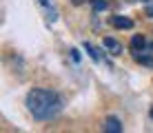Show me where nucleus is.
Returning <instances> with one entry per match:
<instances>
[{"mask_svg": "<svg viewBox=\"0 0 153 133\" xmlns=\"http://www.w3.org/2000/svg\"><path fill=\"white\" fill-rule=\"evenodd\" d=\"M27 104L31 118H36L38 122H49L60 115L62 111V98L60 93H56L53 89H45V87H36L27 93Z\"/></svg>", "mask_w": 153, "mask_h": 133, "instance_id": "1", "label": "nucleus"}, {"mask_svg": "<svg viewBox=\"0 0 153 133\" xmlns=\"http://www.w3.org/2000/svg\"><path fill=\"white\" fill-rule=\"evenodd\" d=\"M102 131H107V133H122L124 126H122V122H120V118L109 115V118L104 120V124H102Z\"/></svg>", "mask_w": 153, "mask_h": 133, "instance_id": "2", "label": "nucleus"}, {"mask_svg": "<svg viewBox=\"0 0 153 133\" xmlns=\"http://www.w3.org/2000/svg\"><path fill=\"white\" fill-rule=\"evenodd\" d=\"M102 47H104V51L111 53V56H120V53H122V45H120L118 40H113V38H104Z\"/></svg>", "mask_w": 153, "mask_h": 133, "instance_id": "3", "label": "nucleus"}, {"mask_svg": "<svg viewBox=\"0 0 153 133\" xmlns=\"http://www.w3.org/2000/svg\"><path fill=\"white\" fill-rule=\"evenodd\" d=\"M111 25L115 27V29H133V20L126 18V16H113Z\"/></svg>", "mask_w": 153, "mask_h": 133, "instance_id": "4", "label": "nucleus"}, {"mask_svg": "<svg viewBox=\"0 0 153 133\" xmlns=\"http://www.w3.org/2000/svg\"><path fill=\"white\" fill-rule=\"evenodd\" d=\"M146 47H149V45H146L144 36H133V38H131V51H133V53H142Z\"/></svg>", "mask_w": 153, "mask_h": 133, "instance_id": "5", "label": "nucleus"}, {"mask_svg": "<svg viewBox=\"0 0 153 133\" xmlns=\"http://www.w3.org/2000/svg\"><path fill=\"white\" fill-rule=\"evenodd\" d=\"M84 51H87V53H89V56H91L96 62H100V60H102V58H100V51H98L96 47L91 45V42H84Z\"/></svg>", "mask_w": 153, "mask_h": 133, "instance_id": "6", "label": "nucleus"}, {"mask_svg": "<svg viewBox=\"0 0 153 133\" xmlns=\"http://www.w3.org/2000/svg\"><path fill=\"white\" fill-rule=\"evenodd\" d=\"M133 58H135V62L138 65H144V67H153V58L151 56H144V53H133Z\"/></svg>", "mask_w": 153, "mask_h": 133, "instance_id": "7", "label": "nucleus"}, {"mask_svg": "<svg viewBox=\"0 0 153 133\" xmlns=\"http://www.w3.org/2000/svg\"><path fill=\"white\" fill-rule=\"evenodd\" d=\"M91 4H93V9L96 11H107V0H91Z\"/></svg>", "mask_w": 153, "mask_h": 133, "instance_id": "8", "label": "nucleus"}, {"mask_svg": "<svg viewBox=\"0 0 153 133\" xmlns=\"http://www.w3.org/2000/svg\"><path fill=\"white\" fill-rule=\"evenodd\" d=\"M69 53H71V58H73L76 62H80V53H78V49H71Z\"/></svg>", "mask_w": 153, "mask_h": 133, "instance_id": "9", "label": "nucleus"}, {"mask_svg": "<svg viewBox=\"0 0 153 133\" xmlns=\"http://www.w3.org/2000/svg\"><path fill=\"white\" fill-rule=\"evenodd\" d=\"M146 16H151V18H153V4H149V7H146Z\"/></svg>", "mask_w": 153, "mask_h": 133, "instance_id": "10", "label": "nucleus"}, {"mask_svg": "<svg viewBox=\"0 0 153 133\" xmlns=\"http://www.w3.org/2000/svg\"><path fill=\"white\" fill-rule=\"evenodd\" d=\"M38 2L42 4V7H49V0H38Z\"/></svg>", "mask_w": 153, "mask_h": 133, "instance_id": "11", "label": "nucleus"}, {"mask_svg": "<svg viewBox=\"0 0 153 133\" xmlns=\"http://www.w3.org/2000/svg\"><path fill=\"white\" fill-rule=\"evenodd\" d=\"M84 2V0H73V4H82Z\"/></svg>", "mask_w": 153, "mask_h": 133, "instance_id": "12", "label": "nucleus"}, {"mask_svg": "<svg viewBox=\"0 0 153 133\" xmlns=\"http://www.w3.org/2000/svg\"><path fill=\"white\" fill-rule=\"evenodd\" d=\"M149 49H151V51H153V42H151V45H149Z\"/></svg>", "mask_w": 153, "mask_h": 133, "instance_id": "13", "label": "nucleus"}, {"mask_svg": "<svg viewBox=\"0 0 153 133\" xmlns=\"http://www.w3.org/2000/svg\"><path fill=\"white\" fill-rule=\"evenodd\" d=\"M149 115H151V118H153V109H151V111H149Z\"/></svg>", "mask_w": 153, "mask_h": 133, "instance_id": "14", "label": "nucleus"}, {"mask_svg": "<svg viewBox=\"0 0 153 133\" xmlns=\"http://www.w3.org/2000/svg\"><path fill=\"white\" fill-rule=\"evenodd\" d=\"M142 2H151V0H142Z\"/></svg>", "mask_w": 153, "mask_h": 133, "instance_id": "15", "label": "nucleus"}]
</instances>
